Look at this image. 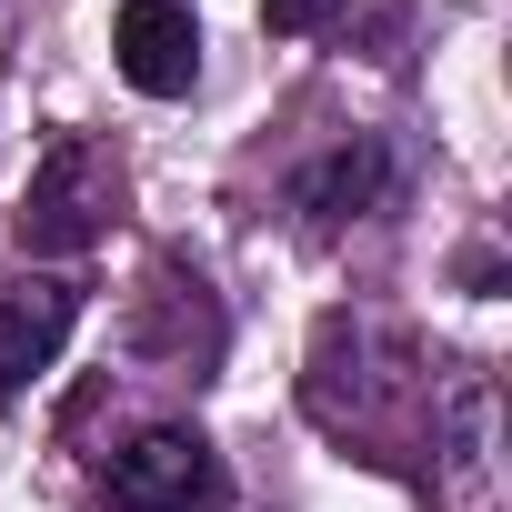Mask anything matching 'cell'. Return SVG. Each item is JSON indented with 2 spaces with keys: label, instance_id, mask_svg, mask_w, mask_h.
I'll return each instance as SVG.
<instances>
[{
  "label": "cell",
  "instance_id": "obj_1",
  "mask_svg": "<svg viewBox=\"0 0 512 512\" xmlns=\"http://www.w3.org/2000/svg\"><path fill=\"white\" fill-rule=\"evenodd\" d=\"M121 211V161L91 141V131H61L31 171V211H21V251H41V262H71V251H91Z\"/></svg>",
  "mask_w": 512,
  "mask_h": 512
},
{
  "label": "cell",
  "instance_id": "obj_2",
  "mask_svg": "<svg viewBox=\"0 0 512 512\" xmlns=\"http://www.w3.org/2000/svg\"><path fill=\"white\" fill-rule=\"evenodd\" d=\"M101 492L121 502V512H221V452L201 442V432H181V422H151V432H131L111 462H101Z\"/></svg>",
  "mask_w": 512,
  "mask_h": 512
},
{
  "label": "cell",
  "instance_id": "obj_3",
  "mask_svg": "<svg viewBox=\"0 0 512 512\" xmlns=\"http://www.w3.org/2000/svg\"><path fill=\"white\" fill-rule=\"evenodd\" d=\"M111 61H121V81L141 101H181L201 81V21H191V0H121Z\"/></svg>",
  "mask_w": 512,
  "mask_h": 512
},
{
  "label": "cell",
  "instance_id": "obj_4",
  "mask_svg": "<svg viewBox=\"0 0 512 512\" xmlns=\"http://www.w3.org/2000/svg\"><path fill=\"white\" fill-rule=\"evenodd\" d=\"M71 322H81V282H61V272H0V392L41 382L61 362Z\"/></svg>",
  "mask_w": 512,
  "mask_h": 512
},
{
  "label": "cell",
  "instance_id": "obj_5",
  "mask_svg": "<svg viewBox=\"0 0 512 512\" xmlns=\"http://www.w3.org/2000/svg\"><path fill=\"white\" fill-rule=\"evenodd\" d=\"M382 201H392V151H382V141H342V151H322V161L302 171L312 231H342V221H362V211H382Z\"/></svg>",
  "mask_w": 512,
  "mask_h": 512
},
{
  "label": "cell",
  "instance_id": "obj_6",
  "mask_svg": "<svg viewBox=\"0 0 512 512\" xmlns=\"http://www.w3.org/2000/svg\"><path fill=\"white\" fill-rule=\"evenodd\" d=\"M342 21V0H262V31L272 41H312V31H332Z\"/></svg>",
  "mask_w": 512,
  "mask_h": 512
}]
</instances>
